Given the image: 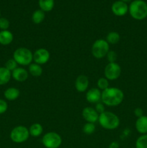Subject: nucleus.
Instances as JSON below:
<instances>
[{
	"label": "nucleus",
	"mask_w": 147,
	"mask_h": 148,
	"mask_svg": "<svg viewBox=\"0 0 147 148\" xmlns=\"http://www.w3.org/2000/svg\"><path fill=\"white\" fill-rule=\"evenodd\" d=\"M124 99V92L120 88L109 87L102 91L101 102L105 106L109 107H115L122 103Z\"/></svg>",
	"instance_id": "f257e3e1"
},
{
	"label": "nucleus",
	"mask_w": 147,
	"mask_h": 148,
	"mask_svg": "<svg viewBox=\"0 0 147 148\" xmlns=\"http://www.w3.org/2000/svg\"><path fill=\"white\" fill-rule=\"evenodd\" d=\"M98 122L105 130H114L120 126V119L118 116L111 111H106L99 114Z\"/></svg>",
	"instance_id": "f03ea898"
},
{
	"label": "nucleus",
	"mask_w": 147,
	"mask_h": 148,
	"mask_svg": "<svg viewBox=\"0 0 147 148\" xmlns=\"http://www.w3.org/2000/svg\"><path fill=\"white\" fill-rule=\"evenodd\" d=\"M128 11L135 20H144L147 17V4L143 0H135L131 3Z\"/></svg>",
	"instance_id": "7ed1b4c3"
},
{
	"label": "nucleus",
	"mask_w": 147,
	"mask_h": 148,
	"mask_svg": "<svg viewBox=\"0 0 147 148\" xmlns=\"http://www.w3.org/2000/svg\"><path fill=\"white\" fill-rule=\"evenodd\" d=\"M13 59L18 65L29 66L33 62V53L27 48L20 47L14 51Z\"/></svg>",
	"instance_id": "20e7f679"
},
{
	"label": "nucleus",
	"mask_w": 147,
	"mask_h": 148,
	"mask_svg": "<svg viewBox=\"0 0 147 148\" xmlns=\"http://www.w3.org/2000/svg\"><path fill=\"white\" fill-rule=\"evenodd\" d=\"M92 54L95 59H101L106 57L110 51V44L105 39H97L92 46Z\"/></svg>",
	"instance_id": "39448f33"
},
{
	"label": "nucleus",
	"mask_w": 147,
	"mask_h": 148,
	"mask_svg": "<svg viewBox=\"0 0 147 148\" xmlns=\"http://www.w3.org/2000/svg\"><path fill=\"white\" fill-rule=\"evenodd\" d=\"M30 136L29 129L22 125L17 126L13 128L10 134L12 141L17 144L26 142L29 139Z\"/></svg>",
	"instance_id": "423d86ee"
},
{
	"label": "nucleus",
	"mask_w": 147,
	"mask_h": 148,
	"mask_svg": "<svg viewBox=\"0 0 147 148\" xmlns=\"http://www.w3.org/2000/svg\"><path fill=\"white\" fill-rule=\"evenodd\" d=\"M42 143L46 148H59L62 144V138L58 133L49 132L43 135Z\"/></svg>",
	"instance_id": "0eeeda50"
},
{
	"label": "nucleus",
	"mask_w": 147,
	"mask_h": 148,
	"mask_svg": "<svg viewBox=\"0 0 147 148\" xmlns=\"http://www.w3.org/2000/svg\"><path fill=\"white\" fill-rule=\"evenodd\" d=\"M105 77L108 80H115L118 79L121 75V67L116 62L108 63L104 70Z\"/></svg>",
	"instance_id": "6e6552de"
},
{
	"label": "nucleus",
	"mask_w": 147,
	"mask_h": 148,
	"mask_svg": "<svg viewBox=\"0 0 147 148\" xmlns=\"http://www.w3.org/2000/svg\"><path fill=\"white\" fill-rule=\"evenodd\" d=\"M50 58V53L46 49L40 48L33 53V62L39 65L46 64Z\"/></svg>",
	"instance_id": "1a4fd4ad"
},
{
	"label": "nucleus",
	"mask_w": 147,
	"mask_h": 148,
	"mask_svg": "<svg viewBox=\"0 0 147 148\" xmlns=\"http://www.w3.org/2000/svg\"><path fill=\"white\" fill-rule=\"evenodd\" d=\"M82 117L86 122L95 124V122L98 121L99 114L95 108L92 107H85L82 110Z\"/></svg>",
	"instance_id": "9d476101"
},
{
	"label": "nucleus",
	"mask_w": 147,
	"mask_h": 148,
	"mask_svg": "<svg viewBox=\"0 0 147 148\" xmlns=\"http://www.w3.org/2000/svg\"><path fill=\"white\" fill-rule=\"evenodd\" d=\"M102 98V91L97 88L89 89L86 93V99L89 103H97L100 102Z\"/></svg>",
	"instance_id": "9b49d317"
},
{
	"label": "nucleus",
	"mask_w": 147,
	"mask_h": 148,
	"mask_svg": "<svg viewBox=\"0 0 147 148\" xmlns=\"http://www.w3.org/2000/svg\"><path fill=\"white\" fill-rule=\"evenodd\" d=\"M112 13L118 17H122L124 16L128 12V7L126 3L122 2L121 1H116L112 4L111 7Z\"/></svg>",
	"instance_id": "f8f14e48"
},
{
	"label": "nucleus",
	"mask_w": 147,
	"mask_h": 148,
	"mask_svg": "<svg viewBox=\"0 0 147 148\" xmlns=\"http://www.w3.org/2000/svg\"><path fill=\"white\" fill-rule=\"evenodd\" d=\"M89 79L84 75H80L75 80V88L79 92H84L89 87Z\"/></svg>",
	"instance_id": "ddd939ff"
},
{
	"label": "nucleus",
	"mask_w": 147,
	"mask_h": 148,
	"mask_svg": "<svg viewBox=\"0 0 147 148\" xmlns=\"http://www.w3.org/2000/svg\"><path fill=\"white\" fill-rule=\"evenodd\" d=\"M29 72L27 69L22 67H17L12 72V77L19 82H23L27 79Z\"/></svg>",
	"instance_id": "4468645a"
},
{
	"label": "nucleus",
	"mask_w": 147,
	"mask_h": 148,
	"mask_svg": "<svg viewBox=\"0 0 147 148\" xmlns=\"http://www.w3.org/2000/svg\"><path fill=\"white\" fill-rule=\"evenodd\" d=\"M135 130L139 134H147V116H142L137 119L135 124Z\"/></svg>",
	"instance_id": "2eb2a0df"
},
{
	"label": "nucleus",
	"mask_w": 147,
	"mask_h": 148,
	"mask_svg": "<svg viewBox=\"0 0 147 148\" xmlns=\"http://www.w3.org/2000/svg\"><path fill=\"white\" fill-rule=\"evenodd\" d=\"M14 36L12 33L9 30L0 31V44L2 46H8L12 43Z\"/></svg>",
	"instance_id": "dca6fc26"
},
{
	"label": "nucleus",
	"mask_w": 147,
	"mask_h": 148,
	"mask_svg": "<svg viewBox=\"0 0 147 148\" xmlns=\"http://www.w3.org/2000/svg\"><path fill=\"white\" fill-rule=\"evenodd\" d=\"M20 90L16 88H13V87L8 88L4 92V96L5 98V99L10 101H15V100H17L20 97Z\"/></svg>",
	"instance_id": "f3484780"
},
{
	"label": "nucleus",
	"mask_w": 147,
	"mask_h": 148,
	"mask_svg": "<svg viewBox=\"0 0 147 148\" xmlns=\"http://www.w3.org/2000/svg\"><path fill=\"white\" fill-rule=\"evenodd\" d=\"M12 78V72L4 66L0 67V85L8 83Z\"/></svg>",
	"instance_id": "a211bd4d"
},
{
	"label": "nucleus",
	"mask_w": 147,
	"mask_h": 148,
	"mask_svg": "<svg viewBox=\"0 0 147 148\" xmlns=\"http://www.w3.org/2000/svg\"><path fill=\"white\" fill-rule=\"evenodd\" d=\"M29 132L30 135L32 137H37L41 135L43 132V127L39 123H35L32 124L29 128Z\"/></svg>",
	"instance_id": "6ab92c4d"
},
{
	"label": "nucleus",
	"mask_w": 147,
	"mask_h": 148,
	"mask_svg": "<svg viewBox=\"0 0 147 148\" xmlns=\"http://www.w3.org/2000/svg\"><path fill=\"white\" fill-rule=\"evenodd\" d=\"M28 72L32 76L37 77L41 76L43 74V68L41 65H39L36 63H32L28 66Z\"/></svg>",
	"instance_id": "aec40b11"
},
{
	"label": "nucleus",
	"mask_w": 147,
	"mask_h": 148,
	"mask_svg": "<svg viewBox=\"0 0 147 148\" xmlns=\"http://www.w3.org/2000/svg\"><path fill=\"white\" fill-rule=\"evenodd\" d=\"M39 7L43 12H50L54 7V0H39Z\"/></svg>",
	"instance_id": "412c9836"
},
{
	"label": "nucleus",
	"mask_w": 147,
	"mask_h": 148,
	"mask_svg": "<svg viewBox=\"0 0 147 148\" xmlns=\"http://www.w3.org/2000/svg\"><path fill=\"white\" fill-rule=\"evenodd\" d=\"M105 40L109 44H116L120 40V36L118 32L111 31L108 33Z\"/></svg>",
	"instance_id": "4be33fe9"
},
{
	"label": "nucleus",
	"mask_w": 147,
	"mask_h": 148,
	"mask_svg": "<svg viewBox=\"0 0 147 148\" xmlns=\"http://www.w3.org/2000/svg\"><path fill=\"white\" fill-rule=\"evenodd\" d=\"M45 12L41 10H37L33 12L32 15V20L35 24H40L44 20Z\"/></svg>",
	"instance_id": "5701e85b"
},
{
	"label": "nucleus",
	"mask_w": 147,
	"mask_h": 148,
	"mask_svg": "<svg viewBox=\"0 0 147 148\" xmlns=\"http://www.w3.org/2000/svg\"><path fill=\"white\" fill-rule=\"evenodd\" d=\"M135 148H147V134H141L135 141Z\"/></svg>",
	"instance_id": "b1692460"
},
{
	"label": "nucleus",
	"mask_w": 147,
	"mask_h": 148,
	"mask_svg": "<svg viewBox=\"0 0 147 148\" xmlns=\"http://www.w3.org/2000/svg\"><path fill=\"white\" fill-rule=\"evenodd\" d=\"M97 85L98 89L100 90L101 91H103L109 88V80L105 77H100L97 80Z\"/></svg>",
	"instance_id": "393cba45"
},
{
	"label": "nucleus",
	"mask_w": 147,
	"mask_h": 148,
	"mask_svg": "<svg viewBox=\"0 0 147 148\" xmlns=\"http://www.w3.org/2000/svg\"><path fill=\"white\" fill-rule=\"evenodd\" d=\"M96 130V127H95V124L93 123H89L86 122L84 125L83 126V128H82V131L84 134H92Z\"/></svg>",
	"instance_id": "a878e982"
},
{
	"label": "nucleus",
	"mask_w": 147,
	"mask_h": 148,
	"mask_svg": "<svg viewBox=\"0 0 147 148\" xmlns=\"http://www.w3.org/2000/svg\"><path fill=\"white\" fill-rule=\"evenodd\" d=\"M17 66H18L17 63L12 58V59H10L7 61V62L5 63V66H4V67L7 68L9 71H10V72H12V71H14V69H17V68L18 67Z\"/></svg>",
	"instance_id": "bb28decb"
},
{
	"label": "nucleus",
	"mask_w": 147,
	"mask_h": 148,
	"mask_svg": "<svg viewBox=\"0 0 147 148\" xmlns=\"http://www.w3.org/2000/svg\"><path fill=\"white\" fill-rule=\"evenodd\" d=\"M10 26V23L9 20L5 17H0V30H7Z\"/></svg>",
	"instance_id": "cd10ccee"
},
{
	"label": "nucleus",
	"mask_w": 147,
	"mask_h": 148,
	"mask_svg": "<svg viewBox=\"0 0 147 148\" xmlns=\"http://www.w3.org/2000/svg\"><path fill=\"white\" fill-rule=\"evenodd\" d=\"M106 58L108 62H109V63H114V62H116L118 55H117V53L115 51L110 50L108 54H107Z\"/></svg>",
	"instance_id": "c85d7f7f"
},
{
	"label": "nucleus",
	"mask_w": 147,
	"mask_h": 148,
	"mask_svg": "<svg viewBox=\"0 0 147 148\" xmlns=\"http://www.w3.org/2000/svg\"><path fill=\"white\" fill-rule=\"evenodd\" d=\"M8 109V104L7 101L0 98V114H3Z\"/></svg>",
	"instance_id": "c756f323"
},
{
	"label": "nucleus",
	"mask_w": 147,
	"mask_h": 148,
	"mask_svg": "<svg viewBox=\"0 0 147 148\" xmlns=\"http://www.w3.org/2000/svg\"><path fill=\"white\" fill-rule=\"evenodd\" d=\"M95 109L96 110V111L99 114H102V113L105 112V104L102 103L101 101H100V102L97 103H96V105H95Z\"/></svg>",
	"instance_id": "7c9ffc66"
},
{
	"label": "nucleus",
	"mask_w": 147,
	"mask_h": 148,
	"mask_svg": "<svg viewBox=\"0 0 147 148\" xmlns=\"http://www.w3.org/2000/svg\"><path fill=\"white\" fill-rule=\"evenodd\" d=\"M134 114L137 118H139V117L144 116V111L141 108H136L134 110Z\"/></svg>",
	"instance_id": "2f4dec72"
},
{
	"label": "nucleus",
	"mask_w": 147,
	"mask_h": 148,
	"mask_svg": "<svg viewBox=\"0 0 147 148\" xmlns=\"http://www.w3.org/2000/svg\"><path fill=\"white\" fill-rule=\"evenodd\" d=\"M119 147H120L119 143H118V142L114 141V142H112V143L109 145L108 148H119Z\"/></svg>",
	"instance_id": "473e14b6"
},
{
	"label": "nucleus",
	"mask_w": 147,
	"mask_h": 148,
	"mask_svg": "<svg viewBox=\"0 0 147 148\" xmlns=\"http://www.w3.org/2000/svg\"><path fill=\"white\" fill-rule=\"evenodd\" d=\"M120 1H122V2H125V3H127V2H130V1H131V0H120Z\"/></svg>",
	"instance_id": "72a5a7b5"
},
{
	"label": "nucleus",
	"mask_w": 147,
	"mask_h": 148,
	"mask_svg": "<svg viewBox=\"0 0 147 148\" xmlns=\"http://www.w3.org/2000/svg\"><path fill=\"white\" fill-rule=\"evenodd\" d=\"M0 17H1V11H0Z\"/></svg>",
	"instance_id": "f704fd0d"
}]
</instances>
